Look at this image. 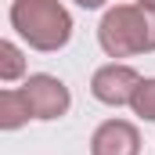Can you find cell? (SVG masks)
Wrapping results in <instances>:
<instances>
[{
    "mask_svg": "<svg viewBox=\"0 0 155 155\" xmlns=\"http://www.w3.org/2000/svg\"><path fill=\"white\" fill-rule=\"evenodd\" d=\"M97 47L112 58H134V54H155V4H112L105 7L97 22Z\"/></svg>",
    "mask_w": 155,
    "mask_h": 155,
    "instance_id": "cell-1",
    "label": "cell"
},
{
    "mask_svg": "<svg viewBox=\"0 0 155 155\" xmlns=\"http://www.w3.org/2000/svg\"><path fill=\"white\" fill-rule=\"evenodd\" d=\"M7 22L40 54H54L72 40V15L61 0H11Z\"/></svg>",
    "mask_w": 155,
    "mask_h": 155,
    "instance_id": "cell-2",
    "label": "cell"
},
{
    "mask_svg": "<svg viewBox=\"0 0 155 155\" xmlns=\"http://www.w3.org/2000/svg\"><path fill=\"white\" fill-rule=\"evenodd\" d=\"M22 90L29 97L36 123H54V119L69 116V108H72V90L65 87V79L51 76V72H29L22 79Z\"/></svg>",
    "mask_w": 155,
    "mask_h": 155,
    "instance_id": "cell-3",
    "label": "cell"
},
{
    "mask_svg": "<svg viewBox=\"0 0 155 155\" xmlns=\"http://www.w3.org/2000/svg\"><path fill=\"white\" fill-rule=\"evenodd\" d=\"M141 79L144 76H141L134 65H126V61H108V65L94 69V76H90V97L101 101V105H108V108H123V105L130 108V101H134Z\"/></svg>",
    "mask_w": 155,
    "mask_h": 155,
    "instance_id": "cell-4",
    "label": "cell"
},
{
    "mask_svg": "<svg viewBox=\"0 0 155 155\" xmlns=\"http://www.w3.org/2000/svg\"><path fill=\"white\" fill-rule=\"evenodd\" d=\"M90 155H141V130L130 119H105L90 134Z\"/></svg>",
    "mask_w": 155,
    "mask_h": 155,
    "instance_id": "cell-5",
    "label": "cell"
},
{
    "mask_svg": "<svg viewBox=\"0 0 155 155\" xmlns=\"http://www.w3.org/2000/svg\"><path fill=\"white\" fill-rule=\"evenodd\" d=\"M29 119H33V108H29L25 90H22V87H4V90H0V130L15 134V130H22Z\"/></svg>",
    "mask_w": 155,
    "mask_h": 155,
    "instance_id": "cell-6",
    "label": "cell"
},
{
    "mask_svg": "<svg viewBox=\"0 0 155 155\" xmlns=\"http://www.w3.org/2000/svg\"><path fill=\"white\" fill-rule=\"evenodd\" d=\"M25 76V51L15 40H0V83H18Z\"/></svg>",
    "mask_w": 155,
    "mask_h": 155,
    "instance_id": "cell-7",
    "label": "cell"
},
{
    "mask_svg": "<svg viewBox=\"0 0 155 155\" xmlns=\"http://www.w3.org/2000/svg\"><path fill=\"white\" fill-rule=\"evenodd\" d=\"M130 112L137 119H144V123H155V76L141 79V87H137V94L130 101Z\"/></svg>",
    "mask_w": 155,
    "mask_h": 155,
    "instance_id": "cell-8",
    "label": "cell"
},
{
    "mask_svg": "<svg viewBox=\"0 0 155 155\" xmlns=\"http://www.w3.org/2000/svg\"><path fill=\"white\" fill-rule=\"evenodd\" d=\"M72 4H76V7H83V11H101L108 0H72Z\"/></svg>",
    "mask_w": 155,
    "mask_h": 155,
    "instance_id": "cell-9",
    "label": "cell"
},
{
    "mask_svg": "<svg viewBox=\"0 0 155 155\" xmlns=\"http://www.w3.org/2000/svg\"><path fill=\"white\" fill-rule=\"evenodd\" d=\"M141 4H155V0H141Z\"/></svg>",
    "mask_w": 155,
    "mask_h": 155,
    "instance_id": "cell-10",
    "label": "cell"
}]
</instances>
